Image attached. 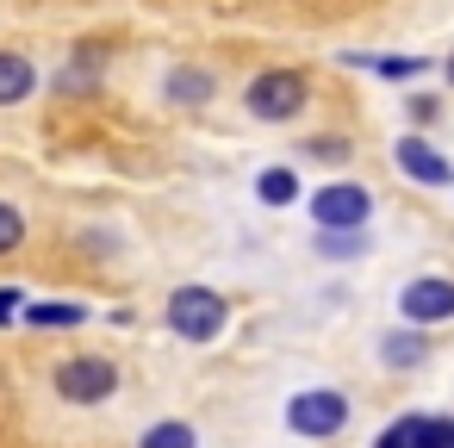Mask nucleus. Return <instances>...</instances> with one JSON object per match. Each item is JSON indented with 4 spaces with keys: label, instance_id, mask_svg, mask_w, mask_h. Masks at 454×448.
Instances as JSON below:
<instances>
[{
    "label": "nucleus",
    "instance_id": "obj_1",
    "mask_svg": "<svg viewBox=\"0 0 454 448\" xmlns=\"http://www.w3.org/2000/svg\"><path fill=\"white\" fill-rule=\"evenodd\" d=\"M305 75H293V69H262L255 82H249V94H243V106L262 119V125H286L299 106H305Z\"/></svg>",
    "mask_w": 454,
    "mask_h": 448
},
{
    "label": "nucleus",
    "instance_id": "obj_2",
    "mask_svg": "<svg viewBox=\"0 0 454 448\" xmlns=\"http://www.w3.org/2000/svg\"><path fill=\"white\" fill-rule=\"evenodd\" d=\"M168 330L187 336V342H212V336L224 330V299H218L212 287H181V293L168 299Z\"/></svg>",
    "mask_w": 454,
    "mask_h": 448
},
{
    "label": "nucleus",
    "instance_id": "obj_3",
    "mask_svg": "<svg viewBox=\"0 0 454 448\" xmlns=\"http://www.w3.org/2000/svg\"><path fill=\"white\" fill-rule=\"evenodd\" d=\"M342 423H348V398L330 392V386H311V392H299L286 405V429L293 436H336Z\"/></svg>",
    "mask_w": 454,
    "mask_h": 448
},
{
    "label": "nucleus",
    "instance_id": "obj_4",
    "mask_svg": "<svg viewBox=\"0 0 454 448\" xmlns=\"http://www.w3.org/2000/svg\"><path fill=\"white\" fill-rule=\"evenodd\" d=\"M113 386H119V367L100 361V355H75V361L57 367V392L69 405H100V398H113Z\"/></svg>",
    "mask_w": 454,
    "mask_h": 448
},
{
    "label": "nucleus",
    "instance_id": "obj_5",
    "mask_svg": "<svg viewBox=\"0 0 454 448\" xmlns=\"http://www.w3.org/2000/svg\"><path fill=\"white\" fill-rule=\"evenodd\" d=\"M367 212H373V200H367V187H355V181H330V187L311 200V218H317L324 231H361Z\"/></svg>",
    "mask_w": 454,
    "mask_h": 448
},
{
    "label": "nucleus",
    "instance_id": "obj_6",
    "mask_svg": "<svg viewBox=\"0 0 454 448\" xmlns=\"http://www.w3.org/2000/svg\"><path fill=\"white\" fill-rule=\"evenodd\" d=\"M398 311H404L411 324H442V318H454V280H435V274L411 280V287L398 293Z\"/></svg>",
    "mask_w": 454,
    "mask_h": 448
},
{
    "label": "nucleus",
    "instance_id": "obj_7",
    "mask_svg": "<svg viewBox=\"0 0 454 448\" xmlns=\"http://www.w3.org/2000/svg\"><path fill=\"white\" fill-rule=\"evenodd\" d=\"M392 156H398V169H404L411 181H423V187H448V181H454L448 156H442V150H429L423 138H398V144H392Z\"/></svg>",
    "mask_w": 454,
    "mask_h": 448
},
{
    "label": "nucleus",
    "instance_id": "obj_8",
    "mask_svg": "<svg viewBox=\"0 0 454 448\" xmlns=\"http://www.w3.org/2000/svg\"><path fill=\"white\" fill-rule=\"evenodd\" d=\"M32 82H38V69H32L26 57L0 51V106H20V100L32 94Z\"/></svg>",
    "mask_w": 454,
    "mask_h": 448
},
{
    "label": "nucleus",
    "instance_id": "obj_9",
    "mask_svg": "<svg viewBox=\"0 0 454 448\" xmlns=\"http://www.w3.org/2000/svg\"><path fill=\"white\" fill-rule=\"evenodd\" d=\"M168 100L175 106H206L212 100V75L206 69H175L168 75Z\"/></svg>",
    "mask_w": 454,
    "mask_h": 448
},
{
    "label": "nucleus",
    "instance_id": "obj_10",
    "mask_svg": "<svg viewBox=\"0 0 454 448\" xmlns=\"http://www.w3.org/2000/svg\"><path fill=\"white\" fill-rule=\"evenodd\" d=\"M255 200H262V206H293V200H299V175H293V169H262Z\"/></svg>",
    "mask_w": 454,
    "mask_h": 448
},
{
    "label": "nucleus",
    "instance_id": "obj_11",
    "mask_svg": "<svg viewBox=\"0 0 454 448\" xmlns=\"http://www.w3.org/2000/svg\"><path fill=\"white\" fill-rule=\"evenodd\" d=\"M137 448H200V436H193L187 423H156V429H144Z\"/></svg>",
    "mask_w": 454,
    "mask_h": 448
},
{
    "label": "nucleus",
    "instance_id": "obj_12",
    "mask_svg": "<svg viewBox=\"0 0 454 448\" xmlns=\"http://www.w3.org/2000/svg\"><path fill=\"white\" fill-rule=\"evenodd\" d=\"M20 243H26V218H20L7 200H0V255H13Z\"/></svg>",
    "mask_w": 454,
    "mask_h": 448
},
{
    "label": "nucleus",
    "instance_id": "obj_13",
    "mask_svg": "<svg viewBox=\"0 0 454 448\" xmlns=\"http://www.w3.org/2000/svg\"><path fill=\"white\" fill-rule=\"evenodd\" d=\"M361 249H367L361 231H324V243H317V255H330V262L336 255H361Z\"/></svg>",
    "mask_w": 454,
    "mask_h": 448
},
{
    "label": "nucleus",
    "instance_id": "obj_14",
    "mask_svg": "<svg viewBox=\"0 0 454 448\" xmlns=\"http://www.w3.org/2000/svg\"><path fill=\"white\" fill-rule=\"evenodd\" d=\"M386 361L392 367H417L423 361V336H386Z\"/></svg>",
    "mask_w": 454,
    "mask_h": 448
},
{
    "label": "nucleus",
    "instance_id": "obj_15",
    "mask_svg": "<svg viewBox=\"0 0 454 448\" xmlns=\"http://www.w3.org/2000/svg\"><path fill=\"white\" fill-rule=\"evenodd\" d=\"M26 318H32V324H82L88 311H82V305H26Z\"/></svg>",
    "mask_w": 454,
    "mask_h": 448
},
{
    "label": "nucleus",
    "instance_id": "obj_16",
    "mask_svg": "<svg viewBox=\"0 0 454 448\" xmlns=\"http://www.w3.org/2000/svg\"><path fill=\"white\" fill-rule=\"evenodd\" d=\"M417 429H423V417H404V423L380 429V442H373V448H417Z\"/></svg>",
    "mask_w": 454,
    "mask_h": 448
},
{
    "label": "nucleus",
    "instance_id": "obj_17",
    "mask_svg": "<svg viewBox=\"0 0 454 448\" xmlns=\"http://www.w3.org/2000/svg\"><path fill=\"white\" fill-rule=\"evenodd\" d=\"M417 448H454V423H448V417H442V423H435V417H423Z\"/></svg>",
    "mask_w": 454,
    "mask_h": 448
},
{
    "label": "nucleus",
    "instance_id": "obj_18",
    "mask_svg": "<svg viewBox=\"0 0 454 448\" xmlns=\"http://www.w3.org/2000/svg\"><path fill=\"white\" fill-rule=\"evenodd\" d=\"M367 69H380V75H417V69H423V57H373Z\"/></svg>",
    "mask_w": 454,
    "mask_h": 448
},
{
    "label": "nucleus",
    "instance_id": "obj_19",
    "mask_svg": "<svg viewBox=\"0 0 454 448\" xmlns=\"http://www.w3.org/2000/svg\"><path fill=\"white\" fill-rule=\"evenodd\" d=\"M311 156H317V162H336V156H348V144H336V138H317V144H311Z\"/></svg>",
    "mask_w": 454,
    "mask_h": 448
},
{
    "label": "nucleus",
    "instance_id": "obj_20",
    "mask_svg": "<svg viewBox=\"0 0 454 448\" xmlns=\"http://www.w3.org/2000/svg\"><path fill=\"white\" fill-rule=\"evenodd\" d=\"M20 299H26V293H20V287H0V324H7V318H13V311H26V305H20Z\"/></svg>",
    "mask_w": 454,
    "mask_h": 448
},
{
    "label": "nucleus",
    "instance_id": "obj_21",
    "mask_svg": "<svg viewBox=\"0 0 454 448\" xmlns=\"http://www.w3.org/2000/svg\"><path fill=\"white\" fill-rule=\"evenodd\" d=\"M411 119H423V125H429V119H435V100H429V94H417V100H411Z\"/></svg>",
    "mask_w": 454,
    "mask_h": 448
},
{
    "label": "nucleus",
    "instance_id": "obj_22",
    "mask_svg": "<svg viewBox=\"0 0 454 448\" xmlns=\"http://www.w3.org/2000/svg\"><path fill=\"white\" fill-rule=\"evenodd\" d=\"M448 82H454V57H448Z\"/></svg>",
    "mask_w": 454,
    "mask_h": 448
}]
</instances>
